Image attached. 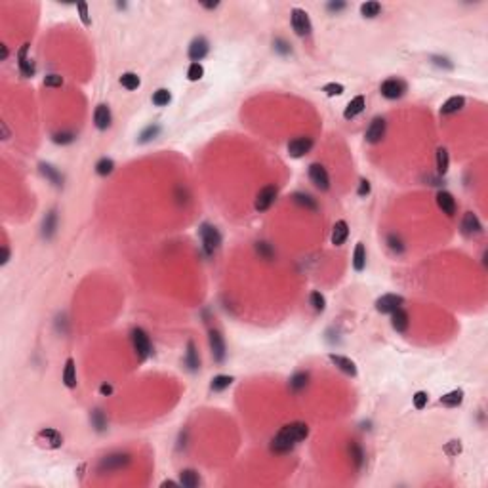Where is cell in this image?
I'll list each match as a JSON object with an SVG mask.
<instances>
[{
  "instance_id": "obj_13",
  "label": "cell",
  "mask_w": 488,
  "mask_h": 488,
  "mask_svg": "<svg viewBox=\"0 0 488 488\" xmlns=\"http://www.w3.org/2000/svg\"><path fill=\"white\" fill-rule=\"evenodd\" d=\"M328 358H330L332 364H336L337 368L341 370V372H345L347 376H357V364L351 358L343 357V355H336V353H330Z\"/></svg>"
},
{
  "instance_id": "obj_26",
  "label": "cell",
  "mask_w": 488,
  "mask_h": 488,
  "mask_svg": "<svg viewBox=\"0 0 488 488\" xmlns=\"http://www.w3.org/2000/svg\"><path fill=\"white\" fill-rule=\"evenodd\" d=\"M124 464H128V456L126 454H119V456H109V458H105L103 462H101V469H107V471H111L113 467H122Z\"/></svg>"
},
{
  "instance_id": "obj_19",
  "label": "cell",
  "mask_w": 488,
  "mask_h": 488,
  "mask_svg": "<svg viewBox=\"0 0 488 488\" xmlns=\"http://www.w3.org/2000/svg\"><path fill=\"white\" fill-rule=\"evenodd\" d=\"M364 107H366V99H364V96H357V98H353L347 103V107H345V111H343V117H345L347 120L355 119L357 115H360V113L364 111Z\"/></svg>"
},
{
  "instance_id": "obj_32",
  "label": "cell",
  "mask_w": 488,
  "mask_h": 488,
  "mask_svg": "<svg viewBox=\"0 0 488 488\" xmlns=\"http://www.w3.org/2000/svg\"><path fill=\"white\" fill-rule=\"evenodd\" d=\"M233 383V378L231 376H216L214 380H212V391H223V389H227L229 385Z\"/></svg>"
},
{
  "instance_id": "obj_37",
  "label": "cell",
  "mask_w": 488,
  "mask_h": 488,
  "mask_svg": "<svg viewBox=\"0 0 488 488\" xmlns=\"http://www.w3.org/2000/svg\"><path fill=\"white\" fill-rule=\"evenodd\" d=\"M202 75H204V69H202V65H200V63H191L189 71H187V78L195 82V80H200V78H202Z\"/></svg>"
},
{
  "instance_id": "obj_29",
  "label": "cell",
  "mask_w": 488,
  "mask_h": 488,
  "mask_svg": "<svg viewBox=\"0 0 488 488\" xmlns=\"http://www.w3.org/2000/svg\"><path fill=\"white\" fill-rule=\"evenodd\" d=\"M120 84L126 88V90H138L140 88V76L136 75V73H124V75L120 76Z\"/></svg>"
},
{
  "instance_id": "obj_16",
  "label": "cell",
  "mask_w": 488,
  "mask_h": 488,
  "mask_svg": "<svg viewBox=\"0 0 488 488\" xmlns=\"http://www.w3.org/2000/svg\"><path fill=\"white\" fill-rule=\"evenodd\" d=\"M27 50H29V44H23L21 50H19V54H17V59H19V71H21L23 76H33L34 75V63L31 57H27Z\"/></svg>"
},
{
  "instance_id": "obj_8",
  "label": "cell",
  "mask_w": 488,
  "mask_h": 488,
  "mask_svg": "<svg viewBox=\"0 0 488 488\" xmlns=\"http://www.w3.org/2000/svg\"><path fill=\"white\" fill-rule=\"evenodd\" d=\"M402 304H404V300H402L401 296H397V294H385V296H381V298L376 300V309L380 313H393L399 307H402Z\"/></svg>"
},
{
  "instance_id": "obj_47",
  "label": "cell",
  "mask_w": 488,
  "mask_h": 488,
  "mask_svg": "<svg viewBox=\"0 0 488 488\" xmlns=\"http://www.w3.org/2000/svg\"><path fill=\"white\" fill-rule=\"evenodd\" d=\"M8 258H10V252H8V248L4 246V256H2V263H6V261H8Z\"/></svg>"
},
{
  "instance_id": "obj_22",
  "label": "cell",
  "mask_w": 488,
  "mask_h": 488,
  "mask_svg": "<svg viewBox=\"0 0 488 488\" xmlns=\"http://www.w3.org/2000/svg\"><path fill=\"white\" fill-rule=\"evenodd\" d=\"M63 383H65L69 389L76 387V366H75V358H67L65 368H63Z\"/></svg>"
},
{
  "instance_id": "obj_7",
  "label": "cell",
  "mask_w": 488,
  "mask_h": 488,
  "mask_svg": "<svg viewBox=\"0 0 488 488\" xmlns=\"http://www.w3.org/2000/svg\"><path fill=\"white\" fill-rule=\"evenodd\" d=\"M381 96L387 99H399L406 92V84L399 80V78H387L383 84H381Z\"/></svg>"
},
{
  "instance_id": "obj_38",
  "label": "cell",
  "mask_w": 488,
  "mask_h": 488,
  "mask_svg": "<svg viewBox=\"0 0 488 488\" xmlns=\"http://www.w3.org/2000/svg\"><path fill=\"white\" fill-rule=\"evenodd\" d=\"M427 393L425 391H418L416 395H414V406H416V410H423L425 408V404H427Z\"/></svg>"
},
{
  "instance_id": "obj_20",
  "label": "cell",
  "mask_w": 488,
  "mask_h": 488,
  "mask_svg": "<svg viewBox=\"0 0 488 488\" xmlns=\"http://www.w3.org/2000/svg\"><path fill=\"white\" fill-rule=\"evenodd\" d=\"M94 122L99 130H107L111 126V111L107 105H98L96 113H94Z\"/></svg>"
},
{
  "instance_id": "obj_45",
  "label": "cell",
  "mask_w": 488,
  "mask_h": 488,
  "mask_svg": "<svg viewBox=\"0 0 488 488\" xmlns=\"http://www.w3.org/2000/svg\"><path fill=\"white\" fill-rule=\"evenodd\" d=\"M389 242H391V248H393V250H397V252H402L401 240H399V239L395 240V237H393V235H391V237H389Z\"/></svg>"
},
{
  "instance_id": "obj_34",
  "label": "cell",
  "mask_w": 488,
  "mask_h": 488,
  "mask_svg": "<svg viewBox=\"0 0 488 488\" xmlns=\"http://www.w3.org/2000/svg\"><path fill=\"white\" fill-rule=\"evenodd\" d=\"M113 168H115V163L111 161V159H101L98 164H96V172L99 175H107L113 172Z\"/></svg>"
},
{
  "instance_id": "obj_46",
  "label": "cell",
  "mask_w": 488,
  "mask_h": 488,
  "mask_svg": "<svg viewBox=\"0 0 488 488\" xmlns=\"http://www.w3.org/2000/svg\"><path fill=\"white\" fill-rule=\"evenodd\" d=\"M99 391H101L103 395H111V393H113V389H111V385H101V389H99Z\"/></svg>"
},
{
  "instance_id": "obj_12",
  "label": "cell",
  "mask_w": 488,
  "mask_h": 488,
  "mask_svg": "<svg viewBox=\"0 0 488 488\" xmlns=\"http://www.w3.org/2000/svg\"><path fill=\"white\" fill-rule=\"evenodd\" d=\"M210 347H212V355L217 362H221L225 358V341L217 330H210Z\"/></svg>"
},
{
  "instance_id": "obj_42",
  "label": "cell",
  "mask_w": 488,
  "mask_h": 488,
  "mask_svg": "<svg viewBox=\"0 0 488 488\" xmlns=\"http://www.w3.org/2000/svg\"><path fill=\"white\" fill-rule=\"evenodd\" d=\"M44 84L50 88H59L61 84H63V78H61L59 75H48L46 78H44Z\"/></svg>"
},
{
  "instance_id": "obj_30",
  "label": "cell",
  "mask_w": 488,
  "mask_h": 488,
  "mask_svg": "<svg viewBox=\"0 0 488 488\" xmlns=\"http://www.w3.org/2000/svg\"><path fill=\"white\" fill-rule=\"evenodd\" d=\"M380 11H381L380 2H364V4L360 6V13H362L364 17H376Z\"/></svg>"
},
{
  "instance_id": "obj_11",
  "label": "cell",
  "mask_w": 488,
  "mask_h": 488,
  "mask_svg": "<svg viewBox=\"0 0 488 488\" xmlns=\"http://www.w3.org/2000/svg\"><path fill=\"white\" fill-rule=\"evenodd\" d=\"M385 136V120L383 119H374L370 122L368 130H366V141L368 143H380Z\"/></svg>"
},
{
  "instance_id": "obj_40",
  "label": "cell",
  "mask_w": 488,
  "mask_h": 488,
  "mask_svg": "<svg viewBox=\"0 0 488 488\" xmlns=\"http://www.w3.org/2000/svg\"><path fill=\"white\" fill-rule=\"evenodd\" d=\"M198 362H200V360H198V357L195 355V345H193V343H189V351H187V364L195 370L196 366H198Z\"/></svg>"
},
{
  "instance_id": "obj_35",
  "label": "cell",
  "mask_w": 488,
  "mask_h": 488,
  "mask_svg": "<svg viewBox=\"0 0 488 488\" xmlns=\"http://www.w3.org/2000/svg\"><path fill=\"white\" fill-rule=\"evenodd\" d=\"M294 200H296L298 204H302V206L309 208V210H317V202H315V200L309 195H304V193H296V195H294Z\"/></svg>"
},
{
  "instance_id": "obj_5",
  "label": "cell",
  "mask_w": 488,
  "mask_h": 488,
  "mask_svg": "<svg viewBox=\"0 0 488 488\" xmlns=\"http://www.w3.org/2000/svg\"><path fill=\"white\" fill-rule=\"evenodd\" d=\"M309 179L321 191H328L330 189V175H328V172H326V168L323 164L315 163L309 166Z\"/></svg>"
},
{
  "instance_id": "obj_18",
  "label": "cell",
  "mask_w": 488,
  "mask_h": 488,
  "mask_svg": "<svg viewBox=\"0 0 488 488\" xmlns=\"http://www.w3.org/2000/svg\"><path fill=\"white\" fill-rule=\"evenodd\" d=\"M349 237V225L345 219H339L336 221V225L332 229V244L334 246H341Z\"/></svg>"
},
{
  "instance_id": "obj_10",
  "label": "cell",
  "mask_w": 488,
  "mask_h": 488,
  "mask_svg": "<svg viewBox=\"0 0 488 488\" xmlns=\"http://www.w3.org/2000/svg\"><path fill=\"white\" fill-rule=\"evenodd\" d=\"M311 147H313V140L304 136V138H296V140H292L288 143V153H290V157H294V159H302L304 155H307V153L311 151Z\"/></svg>"
},
{
  "instance_id": "obj_48",
  "label": "cell",
  "mask_w": 488,
  "mask_h": 488,
  "mask_svg": "<svg viewBox=\"0 0 488 488\" xmlns=\"http://www.w3.org/2000/svg\"><path fill=\"white\" fill-rule=\"evenodd\" d=\"M163 487H177V483H174V481H164Z\"/></svg>"
},
{
  "instance_id": "obj_33",
  "label": "cell",
  "mask_w": 488,
  "mask_h": 488,
  "mask_svg": "<svg viewBox=\"0 0 488 488\" xmlns=\"http://www.w3.org/2000/svg\"><path fill=\"white\" fill-rule=\"evenodd\" d=\"M309 302H311V305H313L315 311H325L326 300H325V296H323L321 292H311V296H309Z\"/></svg>"
},
{
  "instance_id": "obj_44",
  "label": "cell",
  "mask_w": 488,
  "mask_h": 488,
  "mask_svg": "<svg viewBox=\"0 0 488 488\" xmlns=\"http://www.w3.org/2000/svg\"><path fill=\"white\" fill-rule=\"evenodd\" d=\"M370 193V181L368 179H360V187H358V195L364 196Z\"/></svg>"
},
{
  "instance_id": "obj_25",
  "label": "cell",
  "mask_w": 488,
  "mask_h": 488,
  "mask_svg": "<svg viewBox=\"0 0 488 488\" xmlns=\"http://www.w3.org/2000/svg\"><path fill=\"white\" fill-rule=\"evenodd\" d=\"M200 479H198V473L193 471V469H185L181 471V477H179V485L185 488H195L198 487Z\"/></svg>"
},
{
  "instance_id": "obj_14",
  "label": "cell",
  "mask_w": 488,
  "mask_h": 488,
  "mask_svg": "<svg viewBox=\"0 0 488 488\" xmlns=\"http://www.w3.org/2000/svg\"><path fill=\"white\" fill-rule=\"evenodd\" d=\"M208 50H210V46H208L206 38L198 36V38H195V40L191 42V46H189V57L193 59V63H198V61L208 54Z\"/></svg>"
},
{
  "instance_id": "obj_39",
  "label": "cell",
  "mask_w": 488,
  "mask_h": 488,
  "mask_svg": "<svg viewBox=\"0 0 488 488\" xmlns=\"http://www.w3.org/2000/svg\"><path fill=\"white\" fill-rule=\"evenodd\" d=\"M76 8H78V13H80V19H82V23H84L86 27H90V25H92V21H90V15H88V4H86V2H78V4H76Z\"/></svg>"
},
{
  "instance_id": "obj_2",
  "label": "cell",
  "mask_w": 488,
  "mask_h": 488,
  "mask_svg": "<svg viewBox=\"0 0 488 488\" xmlns=\"http://www.w3.org/2000/svg\"><path fill=\"white\" fill-rule=\"evenodd\" d=\"M132 345L140 360H145L151 353V339L147 336V332L143 328H134L132 330Z\"/></svg>"
},
{
  "instance_id": "obj_49",
  "label": "cell",
  "mask_w": 488,
  "mask_h": 488,
  "mask_svg": "<svg viewBox=\"0 0 488 488\" xmlns=\"http://www.w3.org/2000/svg\"><path fill=\"white\" fill-rule=\"evenodd\" d=\"M6 55H8V50H6V46H2V59H6Z\"/></svg>"
},
{
  "instance_id": "obj_31",
  "label": "cell",
  "mask_w": 488,
  "mask_h": 488,
  "mask_svg": "<svg viewBox=\"0 0 488 488\" xmlns=\"http://www.w3.org/2000/svg\"><path fill=\"white\" fill-rule=\"evenodd\" d=\"M170 99H172L170 92H168V90H164V88L157 90V92L153 94V103H155L157 107H164V105H168V103H170Z\"/></svg>"
},
{
  "instance_id": "obj_15",
  "label": "cell",
  "mask_w": 488,
  "mask_h": 488,
  "mask_svg": "<svg viewBox=\"0 0 488 488\" xmlns=\"http://www.w3.org/2000/svg\"><path fill=\"white\" fill-rule=\"evenodd\" d=\"M437 204H439V208L443 210V214H446V216H454L456 214V200H454V196L450 195L448 191H439L437 193Z\"/></svg>"
},
{
  "instance_id": "obj_6",
  "label": "cell",
  "mask_w": 488,
  "mask_h": 488,
  "mask_svg": "<svg viewBox=\"0 0 488 488\" xmlns=\"http://www.w3.org/2000/svg\"><path fill=\"white\" fill-rule=\"evenodd\" d=\"M36 441L42 446H46V448L55 450V448H59V446L63 445V435L59 433V431H55V429H52V427H46L42 431H38Z\"/></svg>"
},
{
  "instance_id": "obj_24",
  "label": "cell",
  "mask_w": 488,
  "mask_h": 488,
  "mask_svg": "<svg viewBox=\"0 0 488 488\" xmlns=\"http://www.w3.org/2000/svg\"><path fill=\"white\" fill-rule=\"evenodd\" d=\"M464 103H466V99L462 98V96H454V98L446 99L445 105L441 107V113L443 115H452L456 111H460V109L464 107Z\"/></svg>"
},
{
  "instance_id": "obj_27",
  "label": "cell",
  "mask_w": 488,
  "mask_h": 488,
  "mask_svg": "<svg viewBox=\"0 0 488 488\" xmlns=\"http://www.w3.org/2000/svg\"><path fill=\"white\" fill-rule=\"evenodd\" d=\"M462 401H464V391L462 389H454L441 397V404H445V406H458V404H462Z\"/></svg>"
},
{
  "instance_id": "obj_17",
  "label": "cell",
  "mask_w": 488,
  "mask_h": 488,
  "mask_svg": "<svg viewBox=\"0 0 488 488\" xmlns=\"http://www.w3.org/2000/svg\"><path fill=\"white\" fill-rule=\"evenodd\" d=\"M462 227H464V233L469 235V237H473V235H481L483 233V225H481V221H479V217L473 214V212H467L466 216H464V223H462Z\"/></svg>"
},
{
  "instance_id": "obj_3",
  "label": "cell",
  "mask_w": 488,
  "mask_h": 488,
  "mask_svg": "<svg viewBox=\"0 0 488 488\" xmlns=\"http://www.w3.org/2000/svg\"><path fill=\"white\" fill-rule=\"evenodd\" d=\"M292 27L298 36H309L313 31V25L309 19V13L302 8H294L292 10Z\"/></svg>"
},
{
  "instance_id": "obj_4",
  "label": "cell",
  "mask_w": 488,
  "mask_h": 488,
  "mask_svg": "<svg viewBox=\"0 0 488 488\" xmlns=\"http://www.w3.org/2000/svg\"><path fill=\"white\" fill-rule=\"evenodd\" d=\"M200 239H202L204 250H206L208 254H214V252L219 248V244H221V235H219V231H217L216 227H212V225H208V223H204L202 229H200Z\"/></svg>"
},
{
  "instance_id": "obj_1",
  "label": "cell",
  "mask_w": 488,
  "mask_h": 488,
  "mask_svg": "<svg viewBox=\"0 0 488 488\" xmlns=\"http://www.w3.org/2000/svg\"><path fill=\"white\" fill-rule=\"evenodd\" d=\"M309 435V427L304 422H292L288 425H284L279 433L275 435V439L271 441V448L279 454L284 452H290L294 446L298 443H302L305 437Z\"/></svg>"
},
{
  "instance_id": "obj_43",
  "label": "cell",
  "mask_w": 488,
  "mask_h": 488,
  "mask_svg": "<svg viewBox=\"0 0 488 488\" xmlns=\"http://www.w3.org/2000/svg\"><path fill=\"white\" fill-rule=\"evenodd\" d=\"M42 172H44V175H48L50 179H54L55 183H59V181H61V179H59V175L52 170V166H42Z\"/></svg>"
},
{
  "instance_id": "obj_41",
  "label": "cell",
  "mask_w": 488,
  "mask_h": 488,
  "mask_svg": "<svg viewBox=\"0 0 488 488\" xmlns=\"http://www.w3.org/2000/svg\"><path fill=\"white\" fill-rule=\"evenodd\" d=\"M305 383H307V374H296L292 378V381H290V385H292L294 389H302V387H305Z\"/></svg>"
},
{
  "instance_id": "obj_9",
  "label": "cell",
  "mask_w": 488,
  "mask_h": 488,
  "mask_svg": "<svg viewBox=\"0 0 488 488\" xmlns=\"http://www.w3.org/2000/svg\"><path fill=\"white\" fill-rule=\"evenodd\" d=\"M275 198H277V187L275 185H267V187H263L258 196H256V210L258 212H265V210H269L271 204L275 202Z\"/></svg>"
},
{
  "instance_id": "obj_28",
  "label": "cell",
  "mask_w": 488,
  "mask_h": 488,
  "mask_svg": "<svg viewBox=\"0 0 488 488\" xmlns=\"http://www.w3.org/2000/svg\"><path fill=\"white\" fill-rule=\"evenodd\" d=\"M448 166H450V159H448V151L445 147H439L437 149V172L443 175L448 172Z\"/></svg>"
},
{
  "instance_id": "obj_21",
  "label": "cell",
  "mask_w": 488,
  "mask_h": 488,
  "mask_svg": "<svg viewBox=\"0 0 488 488\" xmlns=\"http://www.w3.org/2000/svg\"><path fill=\"white\" fill-rule=\"evenodd\" d=\"M391 325L397 332H404L408 328V313L402 307H399L397 311L391 313Z\"/></svg>"
},
{
  "instance_id": "obj_36",
  "label": "cell",
  "mask_w": 488,
  "mask_h": 488,
  "mask_svg": "<svg viewBox=\"0 0 488 488\" xmlns=\"http://www.w3.org/2000/svg\"><path fill=\"white\" fill-rule=\"evenodd\" d=\"M323 92H325L326 96L334 98V96H341V94L345 92V88H343V84H337V82H330V84H326V86L323 88Z\"/></svg>"
},
{
  "instance_id": "obj_23",
  "label": "cell",
  "mask_w": 488,
  "mask_h": 488,
  "mask_svg": "<svg viewBox=\"0 0 488 488\" xmlns=\"http://www.w3.org/2000/svg\"><path fill=\"white\" fill-rule=\"evenodd\" d=\"M353 267L355 271H362L366 267V248L362 242H357L355 252H353Z\"/></svg>"
}]
</instances>
